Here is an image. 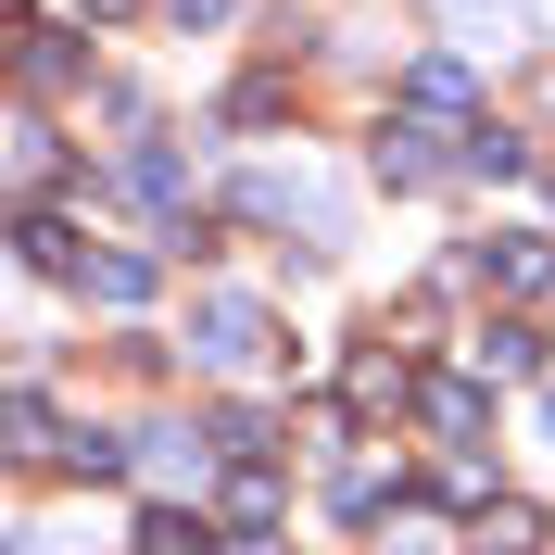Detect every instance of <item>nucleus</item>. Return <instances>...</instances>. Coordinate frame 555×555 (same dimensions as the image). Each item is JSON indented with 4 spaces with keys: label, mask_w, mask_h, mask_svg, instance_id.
<instances>
[{
    "label": "nucleus",
    "mask_w": 555,
    "mask_h": 555,
    "mask_svg": "<svg viewBox=\"0 0 555 555\" xmlns=\"http://www.w3.org/2000/svg\"><path fill=\"white\" fill-rule=\"evenodd\" d=\"M416 416H429L442 442H467V429H480V379H429V391H416Z\"/></svg>",
    "instance_id": "10"
},
{
    "label": "nucleus",
    "mask_w": 555,
    "mask_h": 555,
    "mask_svg": "<svg viewBox=\"0 0 555 555\" xmlns=\"http://www.w3.org/2000/svg\"><path fill=\"white\" fill-rule=\"evenodd\" d=\"M429 13H442V26H492V38H505V0H429Z\"/></svg>",
    "instance_id": "18"
},
{
    "label": "nucleus",
    "mask_w": 555,
    "mask_h": 555,
    "mask_svg": "<svg viewBox=\"0 0 555 555\" xmlns=\"http://www.w3.org/2000/svg\"><path fill=\"white\" fill-rule=\"evenodd\" d=\"M266 341H278V328H266V304H253V291H215V304L190 315V366H215V379H241Z\"/></svg>",
    "instance_id": "1"
},
{
    "label": "nucleus",
    "mask_w": 555,
    "mask_h": 555,
    "mask_svg": "<svg viewBox=\"0 0 555 555\" xmlns=\"http://www.w3.org/2000/svg\"><path fill=\"white\" fill-rule=\"evenodd\" d=\"M341 391H353V404H404L416 379H404V353H379V341H366V353H353V379H341Z\"/></svg>",
    "instance_id": "12"
},
{
    "label": "nucleus",
    "mask_w": 555,
    "mask_h": 555,
    "mask_svg": "<svg viewBox=\"0 0 555 555\" xmlns=\"http://www.w3.org/2000/svg\"><path fill=\"white\" fill-rule=\"evenodd\" d=\"M442 139H480V127H442V114H391V127H379V177H391V190H429L442 165H467V152H442Z\"/></svg>",
    "instance_id": "3"
},
{
    "label": "nucleus",
    "mask_w": 555,
    "mask_h": 555,
    "mask_svg": "<svg viewBox=\"0 0 555 555\" xmlns=\"http://www.w3.org/2000/svg\"><path fill=\"white\" fill-rule=\"evenodd\" d=\"M379 555H454V518H442V505H391V518H379Z\"/></svg>",
    "instance_id": "8"
},
{
    "label": "nucleus",
    "mask_w": 555,
    "mask_h": 555,
    "mask_svg": "<svg viewBox=\"0 0 555 555\" xmlns=\"http://www.w3.org/2000/svg\"><path fill=\"white\" fill-rule=\"evenodd\" d=\"M467 102H480V76H467V64H442V51H429V64H404V114H442V127H480Z\"/></svg>",
    "instance_id": "6"
},
{
    "label": "nucleus",
    "mask_w": 555,
    "mask_h": 555,
    "mask_svg": "<svg viewBox=\"0 0 555 555\" xmlns=\"http://www.w3.org/2000/svg\"><path fill=\"white\" fill-rule=\"evenodd\" d=\"M442 278H492L505 304H543V291H555V241H530V228H505V241H480V253H454Z\"/></svg>",
    "instance_id": "2"
},
{
    "label": "nucleus",
    "mask_w": 555,
    "mask_h": 555,
    "mask_svg": "<svg viewBox=\"0 0 555 555\" xmlns=\"http://www.w3.org/2000/svg\"><path fill=\"white\" fill-rule=\"evenodd\" d=\"M13 190H26V203H38V190H51V127H38V114H26V127H13Z\"/></svg>",
    "instance_id": "15"
},
{
    "label": "nucleus",
    "mask_w": 555,
    "mask_h": 555,
    "mask_svg": "<svg viewBox=\"0 0 555 555\" xmlns=\"http://www.w3.org/2000/svg\"><path fill=\"white\" fill-rule=\"evenodd\" d=\"M266 518H278V480H266V467H241V480H228V530L266 543Z\"/></svg>",
    "instance_id": "14"
},
{
    "label": "nucleus",
    "mask_w": 555,
    "mask_h": 555,
    "mask_svg": "<svg viewBox=\"0 0 555 555\" xmlns=\"http://www.w3.org/2000/svg\"><path fill=\"white\" fill-rule=\"evenodd\" d=\"M530 543H543V505L492 492V505H480V555H530Z\"/></svg>",
    "instance_id": "9"
},
{
    "label": "nucleus",
    "mask_w": 555,
    "mask_h": 555,
    "mask_svg": "<svg viewBox=\"0 0 555 555\" xmlns=\"http://www.w3.org/2000/svg\"><path fill=\"white\" fill-rule=\"evenodd\" d=\"M139 480L152 492H203L215 480V429H139Z\"/></svg>",
    "instance_id": "4"
},
{
    "label": "nucleus",
    "mask_w": 555,
    "mask_h": 555,
    "mask_svg": "<svg viewBox=\"0 0 555 555\" xmlns=\"http://www.w3.org/2000/svg\"><path fill=\"white\" fill-rule=\"evenodd\" d=\"M76 13H89V26H114V13H139V0H76Z\"/></svg>",
    "instance_id": "20"
},
{
    "label": "nucleus",
    "mask_w": 555,
    "mask_h": 555,
    "mask_svg": "<svg viewBox=\"0 0 555 555\" xmlns=\"http://www.w3.org/2000/svg\"><path fill=\"white\" fill-rule=\"evenodd\" d=\"M177 26H228V13H241V0H165Z\"/></svg>",
    "instance_id": "19"
},
{
    "label": "nucleus",
    "mask_w": 555,
    "mask_h": 555,
    "mask_svg": "<svg viewBox=\"0 0 555 555\" xmlns=\"http://www.w3.org/2000/svg\"><path fill=\"white\" fill-rule=\"evenodd\" d=\"M518 165H530L518 127H480V139H467V177H518Z\"/></svg>",
    "instance_id": "16"
},
{
    "label": "nucleus",
    "mask_w": 555,
    "mask_h": 555,
    "mask_svg": "<svg viewBox=\"0 0 555 555\" xmlns=\"http://www.w3.org/2000/svg\"><path fill=\"white\" fill-rule=\"evenodd\" d=\"M139 555H228V543H215L203 518H177V505H152V518H139Z\"/></svg>",
    "instance_id": "11"
},
{
    "label": "nucleus",
    "mask_w": 555,
    "mask_h": 555,
    "mask_svg": "<svg viewBox=\"0 0 555 555\" xmlns=\"http://www.w3.org/2000/svg\"><path fill=\"white\" fill-rule=\"evenodd\" d=\"M127 203H152L165 228H190V215H177V203H190V165H177L165 139H139V152H127Z\"/></svg>",
    "instance_id": "7"
},
{
    "label": "nucleus",
    "mask_w": 555,
    "mask_h": 555,
    "mask_svg": "<svg viewBox=\"0 0 555 555\" xmlns=\"http://www.w3.org/2000/svg\"><path fill=\"white\" fill-rule=\"evenodd\" d=\"M152 278H165V253H76V291H89V304H114V315L152 304Z\"/></svg>",
    "instance_id": "5"
},
{
    "label": "nucleus",
    "mask_w": 555,
    "mask_h": 555,
    "mask_svg": "<svg viewBox=\"0 0 555 555\" xmlns=\"http://www.w3.org/2000/svg\"><path fill=\"white\" fill-rule=\"evenodd\" d=\"M530 353H543V341H530L518 315H492V328H480V379H530Z\"/></svg>",
    "instance_id": "13"
},
{
    "label": "nucleus",
    "mask_w": 555,
    "mask_h": 555,
    "mask_svg": "<svg viewBox=\"0 0 555 555\" xmlns=\"http://www.w3.org/2000/svg\"><path fill=\"white\" fill-rule=\"evenodd\" d=\"M26 89H76V51H64V38H26Z\"/></svg>",
    "instance_id": "17"
}]
</instances>
